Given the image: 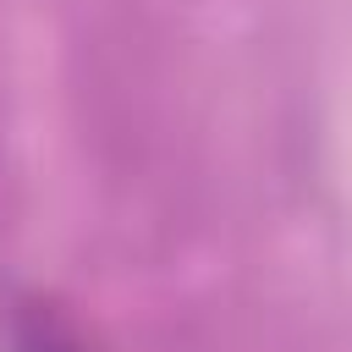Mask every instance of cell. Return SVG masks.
<instances>
[{
	"instance_id": "cell-1",
	"label": "cell",
	"mask_w": 352,
	"mask_h": 352,
	"mask_svg": "<svg viewBox=\"0 0 352 352\" xmlns=\"http://www.w3.org/2000/svg\"><path fill=\"white\" fill-rule=\"evenodd\" d=\"M0 336H6V352H99L88 330L44 292H16L6 302Z\"/></svg>"
}]
</instances>
